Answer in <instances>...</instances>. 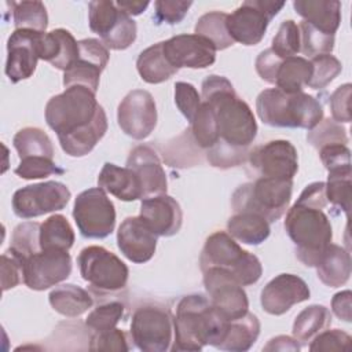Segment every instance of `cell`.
I'll return each mask as SVG.
<instances>
[{"mask_svg":"<svg viewBox=\"0 0 352 352\" xmlns=\"http://www.w3.org/2000/svg\"><path fill=\"white\" fill-rule=\"evenodd\" d=\"M201 88V100L214 111L220 140L248 148L257 135V122L249 104L236 95L230 80L223 76H208Z\"/></svg>","mask_w":352,"mask_h":352,"instance_id":"1","label":"cell"},{"mask_svg":"<svg viewBox=\"0 0 352 352\" xmlns=\"http://www.w3.org/2000/svg\"><path fill=\"white\" fill-rule=\"evenodd\" d=\"M228 322L205 296H184L176 307L175 340L170 351H201L205 345L216 348L224 337Z\"/></svg>","mask_w":352,"mask_h":352,"instance_id":"2","label":"cell"},{"mask_svg":"<svg viewBox=\"0 0 352 352\" xmlns=\"http://www.w3.org/2000/svg\"><path fill=\"white\" fill-rule=\"evenodd\" d=\"M285 230L296 245L297 258L315 267L324 248L331 243L333 228L322 208L297 201L287 212Z\"/></svg>","mask_w":352,"mask_h":352,"instance_id":"3","label":"cell"},{"mask_svg":"<svg viewBox=\"0 0 352 352\" xmlns=\"http://www.w3.org/2000/svg\"><path fill=\"white\" fill-rule=\"evenodd\" d=\"M199 267L202 271L212 267L223 268L242 286L256 283L263 274V267L257 256L243 250L224 231H216L206 238L199 256Z\"/></svg>","mask_w":352,"mask_h":352,"instance_id":"4","label":"cell"},{"mask_svg":"<svg viewBox=\"0 0 352 352\" xmlns=\"http://www.w3.org/2000/svg\"><path fill=\"white\" fill-rule=\"evenodd\" d=\"M293 191V180L258 177L252 183L239 186L231 204L235 213L250 212L264 217L268 223L276 221L286 212Z\"/></svg>","mask_w":352,"mask_h":352,"instance_id":"5","label":"cell"},{"mask_svg":"<svg viewBox=\"0 0 352 352\" xmlns=\"http://www.w3.org/2000/svg\"><path fill=\"white\" fill-rule=\"evenodd\" d=\"M99 106L94 91L73 85L47 102L45 121L58 136H63L89 124Z\"/></svg>","mask_w":352,"mask_h":352,"instance_id":"6","label":"cell"},{"mask_svg":"<svg viewBox=\"0 0 352 352\" xmlns=\"http://www.w3.org/2000/svg\"><path fill=\"white\" fill-rule=\"evenodd\" d=\"M77 264L82 279L98 292H117L126 286L129 275L126 264L102 246L84 248Z\"/></svg>","mask_w":352,"mask_h":352,"instance_id":"7","label":"cell"},{"mask_svg":"<svg viewBox=\"0 0 352 352\" xmlns=\"http://www.w3.org/2000/svg\"><path fill=\"white\" fill-rule=\"evenodd\" d=\"M73 217L84 238L102 239L114 230L116 208L103 188L92 187L77 195Z\"/></svg>","mask_w":352,"mask_h":352,"instance_id":"8","label":"cell"},{"mask_svg":"<svg viewBox=\"0 0 352 352\" xmlns=\"http://www.w3.org/2000/svg\"><path fill=\"white\" fill-rule=\"evenodd\" d=\"M285 7V1L246 0L227 16V30L234 43L243 45L258 44L272 21Z\"/></svg>","mask_w":352,"mask_h":352,"instance_id":"9","label":"cell"},{"mask_svg":"<svg viewBox=\"0 0 352 352\" xmlns=\"http://www.w3.org/2000/svg\"><path fill=\"white\" fill-rule=\"evenodd\" d=\"M173 320L158 307H139L131 322V337L143 352H165L170 349Z\"/></svg>","mask_w":352,"mask_h":352,"instance_id":"10","label":"cell"},{"mask_svg":"<svg viewBox=\"0 0 352 352\" xmlns=\"http://www.w3.org/2000/svg\"><path fill=\"white\" fill-rule=\"evenodd\" d=\"M70 197V190L55 180L29 184L14 192L12 210L21 219H33L62 210Z\"/></svg>","mask_w":352,"mask_h":352,"instance_id":"11","label":"cell"},{"mask_svg":"<svg viewBox=\"0 0 352 352\" xmlns=\"http://www.w3.org/2000/svg\"><path fill=\"white\" fill-rule=\"evenodd\" d=\"M256 110L260 120L278 128H302L305 99L304 94H286L279 88H268L258 94Z\"/></svg>","mask_w":352,"mask_h":352,"instance_id":"12","label":"cell"},{"mask_svg":"<svg viewBox=\"0 0 352 352\" xmlns=\"http://www.w3.org/2000/svg\"><path fill=\"white\" fill-rule=\"evenodd\" d=\"M72 274L67 250H40L22 261L23 283L32 290H45L66 280Z\"/></svg>","mask_w":352,"mask_h":352,"instance_id":"13","label":"cell"},{"mask_svg":"<svg viewBox=\"0 0 352 352\" xmlns=\"http://www.w3.org/2000/svg\"><path fill=\"white\" fill-rule=\"evenodd\" d=\"M204 272V286L209 294L210 304L228 320L243 316L249 309L248 294L234 276L217 267L208 268Z\"/></svg>","mask_w":352,"mask_h":352,"instance_id":"14","label":"cell"},{"mask_svg":"<svg viewBox=\"0 0 352 352\" xmlns=\"http://www.w3.org/2000/svg\"><path fill=\"white\" fill-rule=\"evenodd\" d=\"M117 121L122 132L135 140L150 136L157 125V106L153 95L144 89L128 92L118 104Z\"/></svg>","mask_w":352,"mask_h":352,"instance_id":"15","label":"cell"},{"mask_svg":"<svg viewBox=\"0 0 352 352\" xmlns=\"http://www.w3.org/2000/svg\"><path fill=\"white\" fill-rule=\"evenodd\" d=\"M249 162L261 177L293 180L298 170V155L289 140H271L249 153Z\"/></svg>","mask_w":352,"mask_h":352,"instance_id":"16","label":"cell"},{"mask_svg":"<svg viewBox=\"0 0 352 352\" xmlns=\"http://www.w3.org/2000/svg\"><path fill=\"white\" fill-rule=\"evenodd\" d=\"M109 50L96 38L78 41V59L65 72L63 85H82L96 94L99 78L109 62Z\"/></svg>","mask_w":352,"mask_h":352,"instance_id":"17","label":"cell"},{"mask_svg":"<svg viewBox=\"0 0 352 352\" xmlns=\"http://www.w3.org/2000/svg\"><path fill=\"white\" fill-rule=\"evenodd\" d=\"M162 50L168 62L175 69H205L214 63L216 48L205 37L198 34H177L162 41Z\"/></svg>","mask_w":352,"mask_h":352,"instance_id":"18","label":"cell"},{"mask_svg":"<svg viewBox=\"0 0 352 352\" xmlns=\"http://www.w3.org/2000/svg\"><path fill=\"white\" fill-rule=\"evenodd\" d=\"M41 32L15 29L7 41L6 76L11 82H19L33 76L38 58Z\"/></svg>","mask_w":352,"mask_h":352,"instance_id":"19","label":"cell"},{"mask_svg":"<svg viewBox=\"0 0 352 352\" xmlns=\"http://www.w3.org/2000/svg\"><path fill=\"white\" fill-rule=\"evenodd\" d=\"M309 296L311 292L304 279L293 274H279L264 286L260 302L267 314L279 316L294 304L309 300Z\"/></svg>","mask_w":352,"mask_h":352,"instance_id":"20","label":"cell"},{"mask_svg":"<svg viewBox=\"0 0 352 352\" xmlns=\"http://www.w3.org/2000/svg\"><path fill=\"white\" fill-rule=\"evenodd\" d=\"M117 246L129 261L143 264L155 253L157 235L140 216L126 217L118 227Z\"/></svg>","mask_w":352,"mask_h":352,"instance_id":"21","label":"cell"},{"mask_svg":"<svg viewBox=\"0 0 352 352\" xmlns=\"http://www.w3.org/2000/svg\"><path fill=\"white\" fill-rule=\"evenodd\" d=\"M139 216L157 236L177 234L183 223V212L179 202L168 194L143 198Z\"/></svg>","mask_w":352,"mask_h":352,"instance_id":"22","label":"cell"},{"mask_svg":"<svg viewBox=\"0 0 352 352\" xmlns=\"http://www.w3.org/2000/svg\"><path fill=\"white\" fill-rule=\"evenodd\" d=\"M126 166L139 177L143 198L166 194V173L157 153L150 146L140 144L132 148L126 160Z\"/></svg>","mask_w":352,"mask_h":352,"instance_id":"23","label":"cell"},{"mask_svg":"<svg viewBox=\"0 0 352 352\" xmlns=\"http://www.w3.org/2000/svg\"><path fill=\"white\" fill-rule=\"evenodd\" d=\"M38 58L66 72L78 59V41L66 29L43 33L38 43Z\"/></svg>","mask_w":352,"mask_h":352,"instance_id":"24","label":"cell"},{"mask_svg":"<svg viewBox=\"0 0 352 352\" xmlns=\"http://www.w3.org/2000/svg\"><path fill=\"white\" fill-rule=\"evenodd\" d=\"M98 187L125 202L143 198L142 184L136 173L128 166L122 168L111 162L103 165L98 176Z\"/></svg>","mask_w":352,"mask_h":352,"instance_id":"25","label":"cell"},{"mask_svg":"<svg viewBox=\"0 0 352 352\" xmlns=\"http://www.w3.org/2000/svg\"><path fill=\"white\" fill-rule=\"evenodd\" d=\"M107 131V117L102 106L98 107L94 120L63 136H58L62 150L70 157H84L92 151Z\"/></svg>","mask_w":352,"mask_h":352,"instance_id":"26","label":"cell"},{"mask_svg":"<svg viewBox=\"0 0 352 352\" xmlns=\"http://www.w3.org/2000/svg\"><path fill=\"white\" fill-rule=\"evenodd\" d=\"M296 12L318 30L334 36L341 22V3L337 0H297Z\"/></svg>","mask_w":352,"mask_h":352,"instance_id":"27","label":"cell"},{"mask_svg":"<svg viewBox=\"0 0 352 352\" xmlns=\"http://www.w3.org/2000/svg\"><path fill=\"white\" fill-rule=\"evenodd\" d=\"M351 265L349 252L336 243H329L315 267L322 283L329 287H340L348 282Z\"/></svg>","mask_w":352,"mask_h":352,"instance_id":"28","label":"cell"},{"mask_svg":"<svg viewBox=\"0 0 352 352\" xmlns=\"http://www.w3.org/2000/svg\"><path fill=\"white\" fill-rule=\"evenodd\" d=\"M260 334V320L249 311L234 320L228 322L221 342L216 346L220 351L245 352L252 348Z\"/></svg>","mask_w":352,"mask_h":352,"instance_id":"29","label":"cell"},{"mask_svg":"<svg viewBox=\"0 0 352 352\" xmlns=\"http://www.w3.org/2000/svg\"><path fill=\"white\" fill-rule=\"evenodd\" d=\"M136 69L142 80L148 84L164 82L177 73V69L168 62L164 54L162 41L147 47L139 54Z\"/></svg>","mask_w":352,"mask_h":352,"instance_id":"30","label":"cell"},{"mask_svg":"<svg viewBox=\"0 0 352 352\" xmlns=\"http://www.w3.org/2000/svg\"><path fill=\"white\" fill-rule=\"evenodd\" d=\"M227 230L232 238L246 245H260L271 232L270 223L264 217L250 212L231 216L227 221Z\"/></svg>","mask_w":352,"mask_h":352,"instance_id":"31","label":"cell"},{"mask_svg":"<svg viewBox=\"0 0 352 352\" xmlns=\"http://www.w3.org/2000/svg\"><path fill=\"white\" fill-rule=\"evenodd\" d=\"M48 300L58 314L67 318H77L82 315L94 304V300L87 290L72 283L60 285L51 290Z\"/></svg>","mask_w":352,"mask_h":352,"instance_id":"32","label":"cell"},{"mask_svg":"<svg viewBox=\"0 0 352 352\" xmlns=\"http://www.w3.org/2000/svg\"><path fill=\"white\" fill-rule=\"evenodd\" d=\"M311 76L312 65L309 59L297 55L289 56L279 65L275 85L286 94H298L302 92L304 87H308Z\"/></svg>","mask_w":352,"mask_h":352,"instance_id":"33","label":"cell"},{"mask_svg":"<svg viewBox=\"0 0 352 352\" xmlns=\"http://www.w3.org/2000/svg\"><path fill=\"white\" fill-rule=\"evenodd\" d=\"M331 323V314L324 305L314 304L304 308L294 319L293 323V337L301 342L307 344L316 334L327 329Z\"/></svg>","mask_w":352,"mask_h":352,"instance_id":"34","label":"cell"},{"mask_svg":"<svg viewBox=\"0 0 352 352\" xmlns=\"http://www.w3.org/2000/svg\"><path fill=\"white\" fill-rule=\"evenodd\" d=\"M74 238V231L63 214H52L40 224V246L43 250H69Z\"/></svg>","mask_w":352,"mask_h":352,"instance_id":"35","label":"cell"},{"mask_svg":"<svg viewBox=\"0 0 352 352\" xmlns=\"http://www.w3.org/2000/svg\"><path fill=\"white\" fill-rule=\"evenodd\" d=\"M12 144L21 160L26 157H45L54 160L52 142L40 128L28 126L18 131L12 139Z\"/></svg>","mask_w":352,"mask_h":352,"instance_id":"36","label":"cell"},{"mask_svg":"<svg viewBox=\"0 0 352 352\" xmlns=\"http://www.w3.org/2000/svg\"><path fill=\"white\" fill-rule=\"evenodd\" d=\"M228 14L220 11H210L204 14L195 23V34L208 38L216 51L226 50L234 44V40L227 30Z\"/></svg>","mask_w":352,"mask_h":352,"instance_id":"37","label":"cell"},{"mask_svg":"<svg viewBox=\"0 0 352 352\" xmlns=\"http://www.w3.org/2000/svg\"><path fill=\"white\" fill-rule=\"evenodd\" d=\"M40 250V223L25 221L18 224L12 231L8 252L22 264L23 260Z\"/></svg>","mask_w":352,"mask_h":352,"instance_id":"38","label":"cell"},{"mask_svg":"<svg viewBox=\"0 0 352 352\" xmlns=\"http://www.w3.org/2000/svg\"><path fill=\"white\" fill-rule=\"evenodd\" d=\"M15 29H28L45 33L48 26V14L41 1H11Z\"/></svg>","mask_w":352,"mask_h":352,"instance_id":"39","label":"cell"},{"mask_svg":"<svg viewBox=\"0 0 352 352\" xmlns=\"http://www.w3.org/2000/svg\"><path fill=\"white\" fill-rule=\"evenodd\" d=\"M190 125L192 138L201 148L208 150L220 140L216 116L208 103L201 102V106Z\"/></svg>","mask_w":352,"mask_h":352,"instance_id":"40","label":"cell"},{"mask_svg":"<svg viewBox=\"0 0 352 352\" xmlns=\"http://www.w3.org/2000/svg\"><path fill=\"white\" fill-rule=\"evenodd\" d=\"M191 131L188 128V135L187 140L186 139V131L177 136L166 150H164V160L170 165V166H177V168H187L192 166L197 162H201L199 160V146L197 144L195 139L191 136Z\"/></svg>","mask_w":352,"mask_h":352,"instance_id":"41","label":"cell"},{"mask_svg":"<svg viewBox=\"0 0 352 352\" xmlns=\"http://www.w3.org/2000/svg\"><path fill=\"white\" fill-rule=\"evenodd\" d=\"M121 10L109 0H95L88 4L89 29L103 38L117 23Z\"/></svg>","mask_w":352,"mask_h":352,"instance_id":"42","label":"cell"},{"mask_svg":"<svg viewBox=\"0 0 352 352\" xmlns=\"http://www.w3.org/2000/svg\"><path fill=\"white\" fill-rule=\"evenodd\" d=\"M326 184V198L333 206L342 210L349 219L351 198H352V172L329 173Z\"/></svg>","mask_w":352,"mask_h":352,"instance_id":"43","label":"cell"},{"mask_svg":"<svg viewBox=\"0 0 352 352\" xmlns=\"http://www.w3.org/2000/svg\"><path fill=\"white\" fill-rule=\"evenodd\" d=\"M300 29V52L308 58L331 54L334 48V36L326 34L305 21L298 25Z\"/></svg>","mask_w":352,"mask_h":352,"instance_id":"44","label":"cell"},{"mask_svg":"<svg viewBox=\"0 0 352 352\" xmlns=\"http://www.w3.org/2000/svg\"><path fill=\"white\" fill-rule=\"evenodd\" d=\"M307 140L315 148H322L329 144H346L348 136L345 128L334 120H322L316 126L309 129Z\"/></svg>","mask_w":352,"mask_h":352,"instance_id":"45","label":"cell"},{"mask_svg":"<svg viewBox=\"0 0 352 352\" xmlns=\"http://www.w3.org/2000/svg\"><path fill=\"white\" fill-rule=\"evenodd\" d=\"M309 62L312 65V76L308 87L312 89H323L342 70L341 62L330 54L314 56L309 59Z\"/></svg>","mask_w":352,"mask_h":352,"instance_id":"46","label":"cell"},{"mask_svg":"<svg viewBox=\"0 0 352 352\" xmlns=\"http://www.w3.org/2000/svg\"><path fill=\"white\" fill-rule=\"evenodd\" d=\"M124 304L120 301H109L98 305L91 311L85 319V324L94 330V333L110 330L121 320L124 315Z\"/></svg>","mask_w":352,"mask_h":352,"instance_id":"47","label":"cell"},{"mask_svg":"<svg viewBox=\"0 0 352 352\" xmlns=\"http://www.w3.org/2000/svg\"><path fill=\"white\" fill-rule=\"evenodd\" d=\"M136 22L124 11L121 12L117 23L113 26V29L103 37L100 41L103 45L109 50H126L135 40H136Z\"/></svg>","mask_w":352,"mask_h":352,"instance_id":"48","label":"cell"},{"mask_svg":"<svg viewBox=\"0 0 352 352\" xmlns=\"http://www.w3.org/2000/svg\"><path fill=\"white\" fill-rule=\"evenodd\" d=\"M271 50L282 59L296 56L300 52V29L294 21L287 19L280 23L272 38Z\"/></svg>","mask_w":352,"mask_h":352,"instance_id":"49","label":"cell"},{"mask_svg":"<svg viewBox=\"0 0 352 352\" xmlns=\"http://www.w3.org/2000/svg\"><path fill=\"white\" fill-rule=\"evenodd\" d=\"M14 172L21 179L33 180L47 177L51 175H63L66 170L59 168L54 162V160L45 157H26L21 160L19 165L15 168Z\"/></svg>","mask_w":352,"mask_h":352,"instance_id":"50","label":"cell"},{"mask_svg":"<svg viewBox=\"0 0 352 352\" xmlns=\"http://www.w3.org/2000/svg\"><path fill=\"white\" fill-rule=\"evenodd\" d=\"M248 151L243 147H234L223 140H219L214 146L206 150V158L212 166L227 169L238 166L246 161Z\"/></svg>","mask_w":352,"mask_h":352,"instance_id":"51","label":"cell"},{"mask_svg":"<svg viewBox=\"0 0 352 352\" xmlns=\"http://www.w3.org/2000/svg\"><path fill=\"white\" fill-rule=\"evenodd\" d=\"M351 336L340 329L323 330L316 334L309 344L311 352H333V351H349L351 349Z\"/></svg>","mask_w":352,"mask_h":352,"instance_id":"52","label":"cell"},{"mask_svg":"<svg viewBox=\"0 0 352 352\" xmlns=\"http://www.w3.org/2000/svg\"><path fill=\"white\" fill-rule=\"evenodd\" d=\"M319 157L329 173L351 170V150L346 144H329L319 148Z\"/></svg>","mask_w":352,"mask_h":352,"instance_id":"53","label":"cell"},{"mask_svg":"<svg viewBox=\"0 0 352 352\" xmlns=\"http://www.w3.org/2000/svg\"><path fill=\"white\" fill-rule=\"evenodd\" d=\"M201 102V96L192 84L184 81H177L175 84V103L188 122L194 120Z\"/></svg>","mask_w":352,"mask_h":352,"instance_id":"54","label":"cell"},{"mask_svg":"<svg viewBox=\"0 0 352 352\" xmlns=\"http://www.w3.org/2000/svg\"><path fill=\"white\" fill-rule=\"evenodd\" d=\"M88 348L91 351H118V352H125L131 349L128 344L126 333L116 327L95 333L91 337Z\"/></svg>","mask_w":352,"mask_h":352,"instance_id":"55","label":"cell"},{"mask_svg":"<svg viewBox=\"0 0 352 352\" xmlns=\"http://www.w3.org/2000/svg\"><path fill=\"white\" fill-rule=\"evenodd\" d=\"M192 1H179V0H157L154 3L155 14L154 18L158 23L165 22L168 25H176L183 21L187 15L188 8Z\"/></svg>","mask_w":352,"mask_h":352,"instance_id":"56","label":"cell"},{"mask_svg":"<svg viewBox=\"0 0 352 352\" xmlns=\"http://www.w3.org/2000/svg\"><path fill=\"white\" fill-rule=\"evenodd\" d=\"M351 88L349 82L338 87L331 95L329 100V106L331 110V120L336 122H349L351 113H349V99H351Z\"/></svg>","mask_w":352,"mask_h":352,"instance_id":"57","label":"cell"},{"mask_svg":"<svg viewBox=\"0 0 352 352\" xmlns=\"http://www.w3.org/2000/svg\"><path fill=\"white\" fill-rule=\"evenodd\" d=\"M21 280H23L22 264L15 256H12L7 250L1 256V289H3V292L15 287Z\"/></svg>","mask_w":352,"mask_h":352,"instance_id":"58","label":"cell"},{"mask_svg":"<svg viewBox=\"0 0 352 352\" xmlns=\"http://www.w3.org/2000/svg\"><path fill=\"white\" fill-rule=\"evenodd\" d=\"M282 60L283 59L279 58L271 48H267L261 51L256 59V72L264 81L275 84L276 73Z\"/></svg>","mask_w":352,"mask_h":352,"instance_id":"59","label":"cell"},{"mask_svg":"<svg viewBox=\"0 0 352 352\" xmlns=\"http://www.w3.org/2000/svg\"><path fill=\"white\" fill-rule=\"evenodd\" d=\"M351 300H352L351 290L338 292L331 298V309H333L334 315L340 320H344V322H348V323L352 320Z\"/></svg>","mask_w":352,"mask_h":352,"instance_id":"60","label":"cell"},{"mask_svg":"<svg viewBox=\"0 0 352 352\" xmlns=\"http://www.w3.org/2000/svg\"><path fill=\"white\" fill-rule=\"evenodd\" d=\"M263 351H300V344L297 340L289 336H278L275 338H271L268 344L263 348Z\"/></svg>","mask_w":352,"mask_h":352,"instance_id":"61","label":"cell"},{"mask_svg":"<svg viewBox=\"0 0 352 352\" xmlns=\"http://www.w3.org/2000/svg\"><path fill=\"white\" fill-rule=\"evenodd\" d=\"M116 6L124 11L125 14H128L129 16L132 15H140L147 7H148V1H131V0H121L117 1Z\"/></svg>","mask_w":352,"mask_h":352,"instance_id":"62","label":"cell"}]
</instances>
